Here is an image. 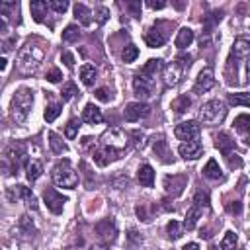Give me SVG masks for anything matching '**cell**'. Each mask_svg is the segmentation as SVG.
<instances>
[{"instance_id": "45", "label": "cell", "mask_w": 250, "mask_h": 250, "mask_svg": "<svg viewBox=\"0 0 250 250\" xmlns=\"http://www.w3.org/2000/svg\"><path fill=\"white\" fill-rule=\"evenodd\" d=\"M135 211H137V215H139V219H143L145 223H148V221L152 219V215L148 213V205H146V203H139V205L135 207Z\"/></svg>"}, {"instance_id": "54", "label": "cell", "mask_w": 250, "mask_h": 250, "mask_svg": "<svg viewBox=\"0 0 250 250\" xmlns=\"http://www.w3.org/2000/svg\"><path fill=\"white\" fill-rule=\"evenodd\" d=\"M127 8H129V10H133V14H135V16H141V12H139L141 4H139V2H129V4H127Z\"/></svg>"}, {"instance_id": "14", "label": "cell", "mask_w": 250, "mask_h": 250, "mask_svg": "<svg viewBox=\"0 0 250 250\" xmlns=\"http://www.w3.org/2000/svg\"><path fill=\"white\" fill-rule=\"evenodd\" d=\"M178 152H180V156L186 158V160H195V158L201 156L203 145H201L197 139H195V141H188V143H182V145H180Z\"/></svg>"}, {"instance_id": "6", "label": "cell", "mask_w": 250, "mask_h": 250, "mask_svg": "<svg viewBox=\"0 0 250 250\" xmlns=\"http://www.w3.org/2000/svg\"><path fill=\"white\" fill-rule=\"evenodd\" d=\"M186 66L180 62V61H174V62H168L164 68H162V76H164V84L166 86H178L186 74Z\"/></svg>"}, {"instance_id": "48", "label": "cell", "mask_w": 250, "mask_h": 250, "mask_svg": "<svg viewBox=\"0 0 250 250\" xmlns=\"http://www.w3.org/2000/svg\"><path fill=\"white\" fill-rule=\"evenodd\" d=\"M131 137L135 139V146H137V148H143V146H145V133H143V131H133Z\"/></svg>"}, {"instance_id": "35", "label": "cell", "mask_w": 250, "mask_h": 250, "mask_svg": "<svg viewBox=\"0 0 250 250\" xmlns=\"http://www.w3.org/2000/svg\"><path fill=\"white\" fill-rule=\"evenodd\" d=\"M238 244V238H236V232L232 230H227L223 240H221V250H234Z\"/></svg>"}, {"instance_id": "29", "label": "cell", "mask_w": 250, "mask_h": 250, "mask_svg": "<svg viewBox=\"0 0 250 250\" xmlns=\"http://www.w3.org/2000/svg\"><path fill=\"white\" fill-rule=\"evenodd\" d=\"M74 18H76L82 25H90V23H92V12H90L84 4H74Z\"/></svg>"}, {"instance_id": "31", "label": "cell", "mask_w": 250, "mask_h": 250, "mask_svg": "<svg viewBox=\"0 0 250 250\" xmlns=\"http://www.w3.org/2000/svg\"><path fill=\"white\" fill-rule=\"evenodd\" d=\"M49 146H51V150L55 152V154H62V152H66V145L62 143V139L57 135V133H49Z\"/></svg>"}, {"instance_id": "16", "label": "cell", "mask_w": 250, "mask_h": 250, "mask_svg": "<svg viewBox=\"0 0 250 250\" xmlns=\"http://www.w3.org/2000/svg\"><path fill=\"white\" fill-rule=\"evenodd\" d=\"M186 176H176V174H172V176H166L164 178V188H166V193H170V195H180L182 191H184V188H186Z\"/></svg>"}, {"instance_id": "36", "label": "cell", "mask_w": 250, "mask_h": 250, "mask_svg": "<svg viewBox=\"0 0 250 250\" xmlns=\"http://www.w3.org/2000/svg\"><path fill=\"white\" fill-rule=\"evenodd\" d=\"M80 92H78V88H76V84L74 82H66V84H62V90H61V96H62V102H70L72 98H76Z\"/></svg>"}, {"instance_id": "5", "label": "cell", "mask_w": 250, "mask_h": 250, "mask_svg": "<svg viewBox=\"0 0 250 250\" xmlns=\"http://www.w3.org/2000/svg\"><path fill=\"white\" fill-rule=\"evenodd\" d=\"M127 139H129V135H125L121 129L113 127V129H107L102 135L100 146H105V148H111V150H117V152L123 154L125 148H127Z\"/></svg>"}, {"instance_id": "7", "label": "cell", "mask_w": 250, "mask_h": 250, "mask_svg": "<svg viewBox=\"0 0 250 250\" xmlns=\"http://www.w3.org/2000/svg\"><path fill=\"white\" fill-rule=\"evenodd\" d=\"M199 133H201V127H199L197 121H182V123H178L176 129H174L176 139H180L182 143L195 141V139L199 137Z\"/></svg>"}, {"instance_id": "11", "label": "cell", "mask_w": 250, "mask_h": 250, "mask_svg": "<svg viewBox=\"0 0 250 250\" xmlns=\"http://www.w3.org/2000/svg\"><path fill=\"white\" fill-rule=\"evenodd\" d=\"M148 115H150V107L143 102H131L123 109V117L127 121H139V119H145Z\"/></svg>"}, {"instance_id": "28", "label": "cell", "mask_w": 250, "mask_h": 250, "mask_svg": "<svg viewBox=\"0 0 250 250\" xmlns=\"http://www.w3.org/2000/svg\"><path fill=\"white\" fill-rule=\"evenodd\" d=\"M203 176L209 178V180H221L223 178V172H221V168H219V164H217L215 158L207 160V164L203 168Z\"/></svg>"}, {"instance_id": "20", "label": "cell", "mask_w": 250, "mask_h": 250, "mask_svg": "<svg viewBox=\"0 0 250 250\" xmlns=\"http://www.w3.org/2000/svg\"><path fill=\"white\" fill-rule=\"evenodd\" d=\"M145 43H146L148 47H160V45L166 43V33L160 31V29L154 25V27L146 29V33H145Z\"/></svg>"}, {"instance_id": "41", "label": "cell", "mask_w": 250, "mask_h": 250, "mask_svg": "<svg viewBox=\"0 0 250 250\" xmlns=\"http://www.w3.org/2000/svg\"><path fill=\"white\" fill-rule=\"evenodd\" d=\"M209 203H211V199H209V193L207 191H203V189H197L195 191V195H193V205H197V207H209Z\"/></svg>"}, {"instance_id": "2", "label": "cell", "mask_w": 250, "mask_h": 250, "mask_svg": "<svg viewBox=\"0 0 250 250\" xmlns=\"http://www.w3.org/2000/svg\"><path fill=\"white\" fill-rule=\"evenodd\" d=\"M33 105V92L29 88H20L16 90V94L12 96L10 102V115L16 123H23L31 111Z\"/></svg>"}, {"instance_id": "24", "label": "cell", "mask_w": 250, "mask_h": 250, "mask_svg": "<svg viewBox=\"0 0 250 250\" xmlns=\"http://www.w3.org/2000/svg\"><path fill=\"white\" fill-rule=\"evenodd\" d=\"M201 215H203V209H201V207H197V205H191V207L188 209V213H186L184 229L193 230V229H195V225H197V221L201 219Z\"/></svg>"}, {"instance_id": "46", "label": "cell", "mask_w": 250, "mask_h": 250, "mask_svg": "<svg viewBox=\"0 0 250 250\" xmlns=\"http://www.w3.org/2000/svg\"><path fill=\"white\" fill-rule=\"evenodd\" d=\"M61 78H62V72H61L57 66H53V68L47 72V80L53 82V84H55V82H61Z\"/></svg>"}, {"instance_id": "40", "label": "cell", "mask_w": 250, "mask_h": 250, "mask_svg": "<svg viewBox=\"0 0 250 250\" xmlns=\"http://www.w3.org/2000/svg\"><path fill=\"white\" fill-rule=\"evenodd\" d=\"M152 148H154L156 156H160L164 162H168V158H166V156H168V145H166V141H164L162 137H160V139H158V141L152 145Z\"/></svg>"}, {"instance_id": "8", "label": "cell", "mask_w": 250, "mask_h": 250, "mask_svg": "<svg viewBox=\"0 0 250 250\" xmlns=\"http://www.w3.org/2000/svg\"><path fill=\"white\" fill-rule=\"evenodd\" d=\"M43 201H45V205H47V209H49L51 213L59 215V213H62V207H64V203H66V197H64L62 193H59L57 189L47 188V189L43 191Z\"/></svg>"}, {"instance_id": "38", "label": "cell", "mask_w": 250, "mask_h": 250, "mask_svg": "<svg viewBox=\"0 0 250 250\" xmlns=\"http://www.w3.org/2000/svg\"><path fill=\"white\" fill-rule=\"evenodd\" d=\"M189 105H191V100H189L186 94H184V96H178V98L172 102V109H174L176 113H184Z\"/></svg>"}, {"instance_id": "34", "label": "cell", "mask_w": 250, "mask_h": 250, "mask_svg": "<svg viewBox=\"0 0 250 250\" xmlns=\"http://www.w3.org/2000/svg\"><path fill=\"white\" fill-rule=\"evenodd\" d=\"M166 234H168V238L178 240V238L184 234V225H180L178 221H170V223L166 225Z\"/></svg>"}, {"instance_id": "30", "label": "cell", "mask_w": 250, "mask_h": 250, "mask_svg": "<svg viewBox=\"0 0 250 250\" xmlns=\"http://www.w3.org/2000/svg\"><path fill=\"white\" fill-rule=\"evenodd\" d=\"M80 78H82L84 86H92L94 80H96V68H94V64H90V62L82 64L80 66Z\"/></svg>"}, {"instance_id": "39", "label": "cell", "mask_w": 250, "mask_h": 250, "mask_svg": "<svg viewBox=\"0 0 250 250\" xmlns=\"http://www.w3.org/2000/svg\"><path fill=\"white\" fill-rule=\"evenodd\" d=\"M78 37H80V29H78L76 25H66V27H64V31H62V41L74 43V41H78Z\"/></svg>"}, {"instance_id": "19", "label": "cell", "mask_w": 250, "mask_h": 250, "mask_svg": "<svg viewBox=\"0 0 250 250\" xmlns=\"http://www.w3.org/2000/svg\"><path fill=\"white\" fill-rule=\"evenodd\" d=\"M82 121L90 123V125H96V123H102L104 121V115H102V109L94 104H86V107L82 109Z\"/></svg>"}, {"instance_id": "23", "label": "cell", "mask_w": 250, "mask_h": 250, "mask_svg": "<svg viewBox=\"0 0 250 250\" xmlns=\"http://www.w3.org/2000/svg\"><path fill=\"white\" fill-rule=\"evenodd\" d=\"M29 10H31V16L35 21L43 23L45 21V16H47V10H49V4L45 0H35L29 4Z\"/></svg>"}, {"instance_id": "51", "label": "cell", "mask_w": 250, "mask_h": 250, "mask_svg": "<svg viewBox=\"0 0 250 250\" xmlns=\"http://www.w3.org/2000/svg\"><path fill=\"white\" fill-rule=\"evenodd\" d=\"M62 61H64V64H66L68 68H72V66H74V55H72V53L64 51V53H62Z\"/></svg>"}, {"instance_id": "17", "label": "cell", "mask_w": 250, "mask_h": 250, "mask_svg": "<svg viewBox=\"0 0 250 250\" xmlns=\"http://www.w3.org/2000/svg\"><path fill=\"white\" fill-rule=\"evenodd\" d=\"M250 57V39L246 37H238L234 39L232 43V49H230V61H240V59H246Z\"/></svg>"}, {"instance_id": "44", "label": "cell", "mask_w": 250, "mask_h": 250, "mask_svg": "<svg viewBox=\"0 0 250 250\" xmlns=\"http://www.w3.org/2000/svg\"><path fill=\"white\" fill-rule=\"evenodd\" d=\"M49 8L55 10L57 14H64V12L68 10V2H66V0H51V2H49Z\"/></svg>"}, {"instance_id": "1", "label": "cell", "mask_w": 250, "mask_h": 250, "mask_svg": "<svg viewBox=\"0 0 250 250\" xmlns=\"http://www.w3.org/2000/svg\"><path fill=\"white\" fill-rule=\"evenodd\" d=\"M45 59V49L37 43H25L18 53V66L21 72H35Z\"/></svg>"}, {"instance_id": "59", "label": "cell", "mask_w": 250, "mask_h": 250, "mask_svg": "<svg viewBox=\"0 0 250 250\" xmlns=\"http://www.w3.org/2000/svg\"><path fill=\"white\" fill-rule=\"evenodd\" d=\"M90 250H105V246H92Z\"/></svg>"}, {"instance_id": "47", "label": "cell", "mask_w": 250, "mask_h": 250, "mask_svg": "<svg viewBox=\"0 0 250 250\" xmlns=\"http://www.w3.org/2000/svg\"><path fill=\"white\" fill-rule=\"evenodd\" d=\"M225 158L229 160V166H230L232 170H234V168H240V166H242V158H240L238 154H234V152H230V154H229V156H225Z\"/></svg>"}, {"instance_id": "42", "label": "cell", "mask_w": 250, "mask_h": 250, "mask_svg": "<svg viewBox=\"0 0 250 250\" xmlns=\"http://www.w3.org/2000/svg\"><path fill=\"white\" fill-rule=\"evenodd\" d=\"M137 57H139V49H137L133 43H131V45H127V47L123 49V53H121L123 62H133Z\"/></svg>"}, {"instance_id": "53", "label": "cell", "mask_w": 250, "mask_h": 250, "mask_svg": "<svg viewBox=\"0 0 250 250\" xmlns=\"http://www.w3.org/2000/svg\"><path fill=\"white\" fill-rule=\"evenodd\" d=\"M146 6L152 8V10H162V8H166V2H154V0H148Z\"/></svg>"}, {"instance_id": "10", "label": "cell", "mask_w": 250, "mask_h": 250, "mask_svg": "<svg viewBox=\"0 0 250 250\" xmlns=\"http://www.w3.org/2000/svg\"><path fill=\"white\" fill-rule=\"evenodd\" d=\"M213 86H215V72H213L211 66H207V68H203V70L197 74L195 84H193V94H205V92H209Z\"/></svg>"}, {"instance_id": "18", "label": "cell", "mask_w": 250, "mask_h": 250, "mask_svg": "<svg viewBox=\"0 0 250 250\" xmlns=\"http://www.w3.org/2000/svg\"><path fill=\"white\" fill-rule=\"evenodd\" d=\"M234 129L236 133L244 139V143H250V115L248 113H240L236 119H234Z\"/></svg>"}, {"instance_id": "25", "label": "cell", "mask_w": 250, "mask_h": 250, "mask_svg": "<svg viewBox=\"0 0 250 250\" xmlns=\"http://www.w3.org/2000/svg\"><path fill=\"white\" fill-rule=\"evenodd\" d=\"M193 29H189V27H182L180 31H178V35H176V39H174V43H176V47L178 49H186V47H189L191 45V41H193Z\"/></svg>"}, {"instance_id": "12", "label": "cell", "mask_w": 250, "mask_h": 250, "mask_svg": "<svg viewBox=\"0 0 250 250\" xmlns=\"http://www.w3.org/2000/svg\"><path fill=\"white\" fill-rule=\"evenodd\" d=\"M6 160L12 162V170L18 174L21 162H27V154H25V146L16 143V145H10L8 150H6Z\"/></svg>"}, {"instance_id": "58", "label": "cell", "mask_w": 250, "mask_h": 250, "mask_svg": "<svg viewBox=\"0 0 250 250\" xmlns=\"http://www.w3.org/2000/svg\"><path fill=\"white\" fill-rule=\"evenodd\" d=\"M246 76H248V80H250V59H248V62H246Z\"/></svg>"}, {"instance_id": "26", "label": "cell", "mask_w": 250, "mask_h": 250, "mask_svg": "<svg viewBox=\"0 0 250 250\" xmlns=\"http://www.w3.org/2000/svg\"><path fill=\"white\" fill-rule=\"evenodd\" d=\"M162 68H164L162 59H148V61L145 62V66L141 68V74H145V76H148V78H154L156 72L162 70Z\"/></svg>"}, {"instance_id": "3", "label": "cell", "mask_w": 250, "mask_h": 250, "mask_svg": "<svg viewBox=\"0 0 250 250\" xmlns=\"http://www.w3.org/2000/svg\"><path fill=\"white\" fill-rule=\"evenodd\" d=\"M225 115H227V105L221 100H209L201 105L197 119L203 125H219V123H223Z\"/></svg>"}, {"instance_id": "50", "label": "cell", "mask_w": 250, "mask_h": 250, "mask_svg": "<svg viewBox=\"0 0 250 250\" xmlns=\"http://www.w3.org/2000/svg\"><path fill=\"white\" fill-rule=\"evenodd\" d=\"M107 18H109V10L107 8H100L98 10V16H96V23H105L107 21Z\"/></svg>"}, {"instance_id": "55", "label": "cell", "mask_w": 250, "mask_h": 250, "mask_svg": "<svg viewBox=\"0 0 250 250\" xmlns=\"http://www.w3.org/2000/svg\"><path fill=\"white\" fill-rule=\"evenodd\" d=\"M14 41H16V39H14V37H12V39H8V41H6V43H4V47H2V49H4V53H8V51H10V49H12V45H14Z\"/></svg>"}, {"instance_id": "57", "label": "cell", "mask_w": 250, "mask_h": 250, "mask_svg": "<svg viewBox=\"0 0 250 250\" xmlns=\"http://www.w3.org/2000/svg\"><path fill=\"white\" fill-rule=\"evenodd\" d=\"M6 62H8V61H6L4 57H2V59H0V70H2V72L6 70Z\"/></svg>"}, {"instance_id": "49", "label": "cell", "mask_w": 250, "mask_h": 250, "mask_svg": "<svg viewBox=\"0 0 250 250\" xmlns=\"http://www.w3.org/2000/svg\"><path fill=\"white\" fill-rule=\"evenodd\" d=\"M227 211L232 213V215H240L242 213V203L240 201H230V203H227Z\"/></svg>"}, {"instance_id": "37", "label": "cell", "mask_w": 250, "mask_h": 250, "mask_svg": "<svg viewBox=\"0 0 250 250\" xmlns=\"http://www.w3.org/2000/svg\"><path fill=\"white\" fill-rule=\"evenodd\" d=\"M61 111H62L61 104H49V105L45 107L43 117H45V121H47V123H53V121H55V119L61 115Z\"/></svg>"}, {"instance_id": "15", "label": "cell", "mask_w": 250, "mask_h": 250, "mask_svg": "<svg viewBox=\"0 0 250 250\" xmlns=\"http://www.w3.org/2000/svg\"><path fill=\"white\" fill-rule=\"evenodd\" d=\"M152 78H148V76H145V74H135V78H133V90H135V94L139 96V98H146V96H150V90H152Z\"/></svg>"}, {"instance_id": "32", "label": "cell", "mask_w": 250, "mask_h": 250, "mask_svg": "<svg viewBox=\"0 0 250 250\" xmlns=\"http://www.w3.org/2000/svg\"><path fill=\"white\" fill-rule=\"evenodd\" d=\"M229 102H230L232 105L250 107V92H236V94H230V96H229Z\"/></svg>"}, {"instance_id": "21", "label": "cell", "mask_w": 250, "mask_h": 250, "mask_svg": "<svg viewBox=\"0 0 250 250\" xmlns=\"http://www.w3.org/2000/svg\"><path fill=\"white\" fill-rule=\"evenodd\" d=\"M215 146L223 152V156H229V154L232 152V148H234V141L230 139V135H229V133L221 131V133L215 137Z\"/></svg>"}, {"instance_id": "56", "label": "cell", "mask_w": 250, "mask_h": 250, "mask_svg": "<svg viewBox=\"0 0 250 250\" xmlns=\"http://www.w3.org/2000/svg\"><path fill=\"white\" fill-rule=\"evenodd\" d=\"M182 250H199V244H195V242H188Z\"/></svg>"}, {"instance_id": "4", "label": "cell", "mask_w": 250, "mask_h": 250, "mask_svg": "<svg viewBox=\"0 0 250 250\" xmlns=\"http://www.w3.org/2000/svg\"><path fill=\"white\" fill-rule=\"evenodd\" d=\"M51 178H53V182H55L57 186L68 188V189L76 188V184H78V174L74 172V168L70 166V162H68L66 158L55 164V168H53V172H51Z\"/></svg>"}, {"instance_id": "33", "label": "cell", "mask_w": 250, "mask_h": 250, "mask_svg": "<svg viewBox=\"0 0 250 250\" xmlns=\"http://www.w3.org/2000/svg\"><path fill=\"white\" fill-rule=\"evenodd\" d=\"M221 20H223V10H215V12H211L209 16H205V20H203L205 31H207V33H211L213 25H215V23H219Z\"/></svg>"}, {"instance_id": "22", "label": "cell", "mask_w": 250, "mask_h": 250, "mask_svg": "<svg viewBox=\"0 0 250 250\" xmlns=\"http://www.w3.org/2000/svg\"><path fill=\"white\" fill-rule=\"evenodd\" d=\"M137 180H139L141 186L152 188L154 186V170H152V166L150 164H143L139 168V172H137Z\"/></svg>"}, {"instance_id": "27", "label": "cell", "mask_w": 250, "mask_h": 250, "mask_svg": "<svg viewBox=\"0 0 250 250\" xmlns=\"http://www.w3.org/2000/svg\"><path fill=\"white\" fill-rule=\"evenodd\" d=\"M25 176H27V180L33 184L35 180H39V176L43 174V164L39 162V160H29L27 164H25Z\"/></svg>"}, {"instance_id": "43", "label": "cell", "mask_w": 250, "mask_h": 250, "mask_svg": "<svg viewBox=\"0 0 250 250\" xmlns=\"http://www.w3.org/2000/svg\"><path fill=\"white\" fill-rule=\"evenodd\" d=\"M78 129H80V121H78V119H70V121L66 123V127H64L66 139H74V137L78 135Z\"/></svg>"}, {"instance_id": "13", "label": "cell", "mask_w": 250, "mask_h": 250, "mask_svg": "<svg viewBox=\"0 0 250 250\" xmlns=\"http://www.w3.org/2000/svg\"><path fill=\"white\" fill-rule=\"evenodd\" d=\"M8 197H10L12 201H16V199H23L31 209H37V199H35L33 191H31L29 188H25V186H14V188H10Z\"/></svg>"}, {"instance_id": "52", "label": "cell", "mask_w": 250, "mask_h": 250, "mask_svg": "<svg viewBox=\"0 0 250 250\" xmlns=\"http://www.w3.org/2000/svg\"><path fill=\"white\" fill-rule=\"evenodd\" d=\"M96 98H98V100H102V102H107V100H109L107 90H105V88H98V90H96Z\"/></svg>"}, {"instance_id": "9", "label": "cell", "mask_w": 250, "mask_h": 250, "mask_svg": "<svg viewBox=\"0 0 250 250\" xmlns=\"http://www.w3.org/2000/svg\"><path fill=\"white\" fill-rule=\"evenodd\" d=\"M94 229H96V234L100 236V240H102L104 244L113 242L115 236H117V227H115L113 219H102V221L96 223Z\"/></svg>"}]
</instances>
